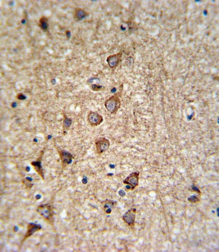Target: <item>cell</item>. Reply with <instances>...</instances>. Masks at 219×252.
I'll return each mask as SVG.
<instances>
[{
    "label": "cell",
    "mask_w": 219,
    "mask_h": 252,
    "mask_svg": "<svg viewBox=\"0 0 219 252\" xmlns=\"http://www.w3.org/2000/svg\"><path fill=\"white\" fill-rule=\"evenodd\" d=\"M188 200L192 203H196L200 201L199 199L195 195L191 196L190 198H188Z\"/></svg>",
    "instance_id": "4fadbf2b"
},
{
    "label": "cell",
    "mask_w": 219,
    "mask_h": 252,
    "mask_svg": "<svg viewBox=\"0 0 219 252\" xmlns=\"http://www.w3.org/2000/svg\"><path fill=\"white\" fill-rule=\"evenodd\" d=\"M61 158L64 163H67L71 160L72 156L70 154L67 152H63L61 154Z\"/></svg>",
    "instance_id": "8fae6325"
},
{
    "label": "cell",
    "mask_w": 219,
    "mask_h": 252,
    "mask_svg": "<svg viewBox=\"0 0 219 252\" xmlns=\"http://www.w3.org/2000/svg\"><path fill=\"white\" fill-rule=\"evenodd\" d=\"M219 208H218V209H217V211L218 212L217 213H218V216H219Z\"/></svg>",
    "instance_id": "d6986e66"
},
{
    "label": "cell",
    "mask_w": 219,
    "mask_h": 252,
    "mask_svg": "<svg viewBox=\"0 0 219 252\" xmlns=\"http://www.w3.org/2000/svg\"><path fill=\"white\" fill-rule=\"evenodd\" d=\"M39 26L44 31H46L48 27V19L47 18L44 16L42 17L39 20Z\"/></svg>",
    "instance_id": "30bf717a"
},
{
    "label": "cell",
    "mask_w": 219,
    "mask_h": 252,
    "mask_svg": "<svg viewBox=\"0 0 219 252\" xmlns=\"http://www.w3.org/2000/svg\"><path fill=\"white\" fill-rule=\"evenodd\" d=\"M66 36L67 38H69L70 37V35H71V33L69 31H67L66 32Z\"/></svg>",
    "instance_id": "2e32d148"
},
{
    "label": "cell",
    "mask_w": 219,
    "mask_h": 252,
    "mask_svg": "<svg viewBox=\"0 0 219 252\" xmlns=\"http://www.w3.org/2000/svg\"><path fill=\"white\" fill-rule=\"evenodd\" d=\"M139 173L134 172L131 173L125 180L123 181L124 184L128 185V189L133 190L138 185Z\"/></svg>",
    "instance_id": "7a4b0ae2"
},
{
    "label": "cell",
    "mask_w": 219,
    "mask_h": 252,
    "mask_svg": "<svg viewBox=\"0 0 219 252\" xmlns=\"http://www.w3.org/2000/svg\"><path fill=\"white\" fill-rule=\"evenodd\" d=\"M89 15V13L80 8H76L74 13V18L76 21H80Z\"/></svg>",
    "instance_id": "ba28073f"
},
{
    "label": "cell",
    "mask_w": 219,
    "mask_h": 252,
    "mask_svg": "<svg viewBox=\"0 0 219 252\" xmlns=\"http://www.w3.org/2000/svg\"><path fill=\"white\" fill-rule=\"evenodd\" d=\"M95 145L97 152L100 154L106 152L109 149L110 144L107 139L100 138L96 140Z\"/></svg>",
    "instance_id": "3957f363"
},
{
    "label": "cell",
    "mask_w": 219,
    "mask_h": 252,
    "mask_svg": "<svg viewBox=\"0 0 219 252\" xmlns=\"http://www.w3.org/2000/svg\"><path fill=\"white\" fill-rule=\"evenodd\" d=\"M120 100L117 94L109 98L105 103L106 109L112 114L116 113L120 108Z\"/></svg>",
    "instance_id": "6da1fadb"
},
{
    "label": "cell",
    "mask_w": 219,
    "mask_h": 252,
    "mask_svg": "<svg viewBox=\"0 0 219 252\" xmlns=\"http://www.w3.org/2000/svg\"><path fill=\"white\" fill-rule=\"evenodd\" d=\"M88 119L90 125L92 127L97 126L100 125L103 121L102 116L94 112L89 113L88 117Z\"/></svg>",
    "instance_id": "277c9868"
},
{
    "label": "cell",
    "mask_w": 219,
    "mask_h": 252,
    "mask_svg": "<svg viewBox=\"0 0 219 252\" xmlns=\"http://www.w3.org/2000/svg\"><path fill=\"white\" fill-rule=\"evenodd\" d=\"M37 211L39 214L42 216L49 219L52 216V212L51 207L47 205H41L39 206Z\"/></svg>",
    "instance_id": "8992f818"
},
{
    "label": "cell",
    "mask_w": 219,
    "mask_h": 252,
    "mask_svg": "<svg viewBox=\"0 0 219 252\" xmlns=\"http://www.w3.org/2000/svg\"><path fill=\"white\" fill-rule=\"evenodd\" d=\"M19 99H24V96H23V95H20L19 96Z\"/></svg>",
    "instance_id": "ac0fdd59"
},
{
    "label": "cell",
    "mask_w": 219,
    "mask_h": 252,
    "mask_svg": "<svg viewBox=\"0 0 219 252\" xmlns=\"http://www.w3.org/2000/svg\"><path fill=\"white\" fill-rule=\"evenodd\" d=\"M90 88L92 90L95 92L103 91L105 89L104 87L95 84H92L90 86Z\"/></svg>",
    "instance_id": "7c38bea8"
},
{
    "label": "cell",
    "mask_w": 219,
    "mask_h": 252,
    "mask_svg": "<svg viewBox=\"0 0 219 252\" xmlns=\"http://www.w3.org/2000/svg\"><path fill=\"white\" fill-rule=\"evenodd\" d=\"M88 82L92 84H94L95 82L99 84L100 82V80L99 78H97L91 77L88 79Z\"/></svg>",
    "instance_id": "5bb4252c"
},
{
    "label": "cell",
    "mask_w": 219,
    "mask_h": 252,
    "mask_svg": "<svg viewBox=\"0 0 219 252\" xmlns=\"http://www.w3.org/2000/svg\"><path fill=\"white\" fill-rule=\"evenodd\" d=\"M122 55V53L119 52L109 56L106 60L109 66L111 68H113L117 66L121 60Z\"/></svg>",
    "instance_id": "5b68a950"
},
{
    "label": "cell",
    "mask_w": 219,
    "mask_h": 252,
    "mask_svg": "<svg viewBox=\"0 0 219 252\" xmlns=\"http://www.w3.org/2000/svg\"><path fill=\"white\" fill-rule=\"evenodd\" d=\"M135 209H131L126 212L123 216V219L129 226H131L134 224L135 219Z\"/></svg>",
    "instance_id": "52a82bcc"
},
{
    "label": "cell",
    "mask_w": 219,
    "mask_h": 252,
    "mask_svg": "<svg viewBox=\"0 0 219 252\" xmlns=\"http://www.w3.org/2000/svg\"><path fill=\"white\" fill-rule=\"evenodd\" d=\"M72 121L69 119H66L64 121V124L66 127H69L72 124Z\"/></svg>",
    "instance_id": "9a60e30c"
},
{
    "label": "cell",
    "mask_w": 219,
    "mask_h": 252,
    "mask_svg": "<svg viewBox=\"0 0 219 252\" xmlns=\"http://www.w3.org/2000/svg\"><path fill=\"white\" fill-rule=\"evenodd\" d=\"M41 229V226L40 225L33 223L29 224L28 226L27 232L24 239H26L28 237H29L35 232L40 230Z\"/></svg>",
    "instance_id": "9c48e42d"
},
{
    "label": "cell",
    "mask_w": 219,
    "mask_h": 252,
    "mask_svg": "<svg viewBox=\"0 0 219 252\" xmlns=\"http://www.w3.org/2000/svg\"><path fill=\"white\" fill-rule=\"evenodd\" d=\"M193 189L195 191L200 193V190L196 187H193Z\"/></svg>",
    "instance_id": "e0dca14e"
}]
</instances>
